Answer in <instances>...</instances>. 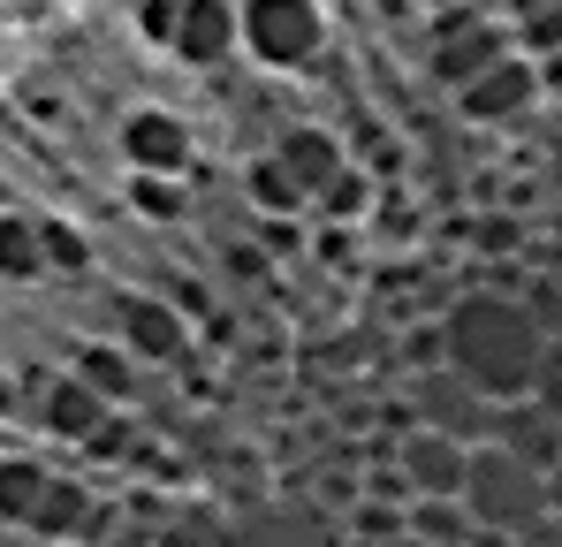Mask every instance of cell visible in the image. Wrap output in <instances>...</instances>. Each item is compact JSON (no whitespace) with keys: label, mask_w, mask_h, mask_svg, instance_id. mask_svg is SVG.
Instances as JSON below:
<instances>
[{"label":"cell","mask_w":562,"mask_h":547,"mask_svg":"<svg viewBox=\"0 0 562 547\" xmlns=\"http://www.w3.org/2000/svg\"><path fill=\"white\" fill-rule=\"evenodd\" d=\"M418 8H434V15H441V8H449V0H418Z\"/></svg>","instance_id":"2e32d148"},{"label":"cell","mask_w":562,"mask_h":547,"mask_svg":"<svg viewBox=\"0 0 562 547\" xmlns=\"http://www.w3.org/2000/svg\"><path fill=\"white\" fill-rule=\"evenodd\" d=\"M517 547H562V525H555V517H548L540 533H525V540H517Z\"/></svg>","instance_id":"4fadbf2b"},{"label":"cell","mask_w":562,"mask_h":547,"mask_svg":"<svg viewBox=\"0 0 562 547\" xmlns=\"http://www.w3.org/2000/svg\"><path fill=\"white\" fill-rule=\"evenodd\" d=\"M99 418H106V395H99L92 380H61L54 403H46V426L54 434H92Z\"/></svg>","instance_id":"30bf717a"},{"label":"cell","mask_w":562,"mask_h":547,"mask_svg":"<svg viewBox=\"0 0 562 547\" xmlns=\"http://www.w3.org/2000/svg\"><path fill=\"white\" fill-rule=\"evenodd\" d=\"M548 517H555V525H562V464H555V471H548Z\"/></svg>","instance_id":"5bb4252c"},{"label":"cell","mask_w":562,"mask_h":547,"mask_svg":"<svg viewBox=\"0 0 562 547\" xmlns=\"http://www.w3.org/2000/svg\"><path fill=\"white\" fill-rule=\"evenodd\" d=\"M532 99H540V62H525V54H509V62H494L479 85L457 91V107H464V122L479 130H502V122H525L532 114Z\"/></svg>","instance_id":"8992f818"},{"label":"cell","mask_w":562,"mask_h":547,"mask_svg":"<svg viewBox=\"0 0 562 547\" xmlns=\"http://www.w3.org/2000/svg\"><path fill=\"white\" fill-rule=\"evenodd\" d=\"M494 395L486 388H471L457 365H426V372H411V426H426V434H449V442H494Z\"/></svg>","instance_id":"3957f363"},{"label":"cell","mask_w":562,"mask_h":547,"mask_svg":"<svg viewBox=\"0 0 562 547\" xmlns=\"http://www.w3.org/2000/svg\"><path fill=\"white\" fill-rule=\"evenodd\" d=\"M540 358H548V327L525 312L517 289H471V297H457L441 312V365H457L494 403L532 395Z\"/></svg>","instance_id":"6da1fadb"},{"label":"cell","mask_w":562,"mask_h":547,"mask_svg":"<svg viewBox=\"0 0 562 547\" xmlns=\"http://www.w3.org/2000/svg\"><path fill=\"white\" fill-rule=\"evenodd\" d=\"M122 327H130V343L145 350V358H168L176 350V312H160V304H122Z\"/></svg>","instance_id":"8fae6325"},{"label":"cell","mask_w":562,"mask_h":547,"mask_svg":"<svg viewBox=\"0 0 562 547\" xmlns=\"http://www.w3.org/2000/svg\"><path fill=\"white\" fill-rule=\"evenodd\" d=\"M532 403L562 418V335H548V358H540V372H532Z\"/></svg>","instance_id":"7c38bea8"},{"label":"cell","mask_w":562,"mask_h":547,"mask_svg":"<svg viewBox=\"0 0 562 547\" xmlns=\"http://www.w3.org/2000/svg\"><path fill=\"white\" fill-rule=\"evenodd\" d=\"M494 449H509V456H525V464H540V471H555L562 464V418L540 411L532 395H517V403L494 411Z\"/></svg>","instance_id":"ba28073f"},{"label":"cell","mask_w":562,"mask_h":547,"mask_svg":"<svg viewBox=\"0 0 562 547\" xmlns=\"http://www.w3.org/2000/svg\"><path fill=\"white\" fill-rule=\"evenodd\" d=\"M403 533L426 540V547H471L479 540V525H471L464 502H411V510H403Z\"/></svg>","instance_id":"9c48e42d"},{"label":"cell","mask_w":562,"mask_h":547,"mask_svg":"<svg viewBox=\"0 0 562 547\" xmlns=\"http://www.w3.org/2000/svg\"><path fill=\"white\" fill-rule=\"evenodd\" d=\"M380 547H426V540H411V533H395V540H380Z\"/></svg>","instance_id":"9a60e30c"},{"label":"cell","mask_w":562,"mask_h":547,"mask_svg":"<svg viewBox=\"0 0 562 547\" xmlns=\"http://www.w3.org/2000/svg\"><path fill=\"white\" fill-rule=\"evenodd\" d=\"M274 168L296 182V198L312 205V198H327L335 182L350 176V153H342V137H335V130H312V122H296V130H281Z\"/></svg>","instance_id":"52a82bcc"},{"label":"cell","mask_w":562,"mask_h":547,"mask_svg":"<svg viewBox=\"0 0 562 547\" xmlns=\"http://www.w3.org/2000/svg\"><path fill=\"white\" fill-rule=\"evenodd\" d=\"M464 510L486 540L517 547L525 533L548 525V471L525 464V456H509V449H494V442H479L471 449V471H464Z\"/></svg>","instance_id":"7a4b0ae2"},{"label":"cell","mask_w":562,"mask_h":547,"mask_svg":"<svg viewBox=\"0 0 562 547\" xmlns=\"http://www.w3.org/2000/svg\"><path fill=\"white\" fill-rule=\"evenodd\" d=\"M387 464L403 471V494H411V502H464V471H471V449H464V442L411 426V434L395 442V456H387Z\"/></svg>","instance_id":"5b68a950"},{"label":"cell","mask_w":562,"mask_h":547,"mask_svg":"<svg viewBox=\"0 0 562 547\" xmlns=\"http://www.w3.org/2000/svg\"><path fill=\"white\" fill-rule=\"evenodd\" d=\"M236 31H244V46H251L259 62H274V69H304V62L327 46L319 0H244V8H236Z\"/></svg>","instance_id":"277c9868"}]
</instances>
